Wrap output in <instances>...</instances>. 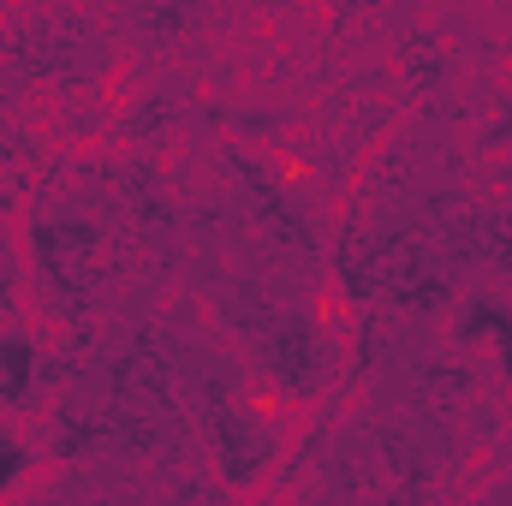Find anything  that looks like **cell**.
Segmentation results:
<instances>
[{
  "label": "cell",
  "instance_id": "obj_7",
  "mask_svg": "<svg viewBox=\"0 0 512 506\" xmlns=\"http://www.w3.org/2000/svg\"><path fill=\"white\" fill-rule=\"evenodd\" d=\"M483 149H489V155L512 149V102L501 108V114H489V126H483Z\"/></svg>",
  "mask_w": 512,
  "mask_h": 506
},
{
  "label": "cell",
  "instance_id": "obj_2",
  "mask_svg": "<svg viewBox=\"0 0 512 506\" xmlns=\"http://www.w3.org/2000/svg\"><path fill=\"white\" fill-rule=\"evenodd\" d=\"M256 352H262V370L280 393L292 399H310L322 381H328V340L322 328L304 316V310H280L262 334H256Z\"/></svg>",
  "mask_w": 512,
  "mask_h": 506
},
{
  "label": "cell",
  "instance_id": "obj_4",
  "mask_svg": "<svg viewBox=\"0 0 512 506\" xmlns=\"http://www.w3.org/2000/svg\"><path fill=\"white\" fill-rule=\"evenodd\" d=\"M42 381V352L24 340V334H0V405L24 411L30 393Z\"/></svg>",
  "mask_w": 512,
  "mask_h": 506
},
{
  "label": "cell",
  "instance_id": "obj_1",
  "mask_svg": "<svg viewBox=\"0 0 512 506\" xmlns=\"http://www.w3.org/2000/svg\"><path fill=\"white\" fill-rule=\"evenodd\" d=\"M102 245H108L102 227L84 221V215H42V221L30 227V251H36L42 280H48L54 298L72 310L66 322L84 316V298H90V286L102 280Z\"/></svg>",
  "mask_w": 512,
  "mask_h": 506
},
{
  "label": "cell",
  "instance_id": "obj_3",
  "mask_svg": "<svg viewBox=\"0 0 512 506\" xmlns=\"http://www.w3.org/2000/svg\"><path fill=\"white\" fill-rule=\"evenodd\" d=\"M453 334L465 346H489L501 358V370L512 376V310L501 298H465V316L453 322Z\"/></svg>",
  "mask_w": 512,
  "mask_h": 506
},
{
  "label": "cell",
  "instance_id": "obj_6",
  "mask_svg": "<svg viewBox=\"0 0 512 506\" xmlns=\"http://www.w3.org/2000/svg\"><path fill=\"white\" fill-rule=\"evenodd\" d=\"M24 465H30V459H24V447H18V441H12V435L0 429V495H6V489H18Z\"/></svg>",
  "mask_w": 512,
  "mask_h": 506
},
{
  "label": "cell",
  "instance_id": "obj_5",
  "mask_svg": "<svg viewBox=\"0 0 512 506\" xmlns=\"http://www.w3.org/2000/svg\"><path fill=\"white\" fill-rule=\"evenodd\" d=\"M191 12H197L191 0H167V6H149V12H143V30H149L155 42H173V36L191 24Z\"/></svg>",
  "mask_w": 512,
  "mask_h": 506
}]
</instances>
